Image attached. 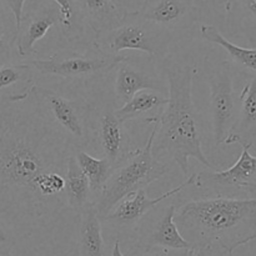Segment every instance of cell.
<instances>
[{"instance_id": "cell-1", "label": "cell", "mask_w": 256, "mask_h": 256, "mask_svg": "<svg viewBox=\"0 0 256 256\" xmlns=\"http://www.w3.org/2000/svg\"><path fill=\"white\" fill-rule=\"evenodd\" d=\"M75 149L32 92L0 100V224L32 226L59 219L62 210L40 194L49 172L65 176Z\"/></svg>"}, {"instance_id": "cell-2", "label": "cell", "mask_w": 256, "mask_h": 256, "mask_svg": "<svg viewBox=\"0 0 256 256\" xmlns=\"http://www.w3.org/2000/svg\"><path fill=\"white\" fill-rule=\"evenodd\" d=\"M160 66L168 80V102L159 116L152 152L159 160H172L188 178L190 158L215 169L202 150L199 120L192 102L196 66L176 62L169 55L160 62Z\"/></svg>"}, {"instance_id": "cell-3", "label": "cell", "mask_w": 256, "mask_h": 256, "mask_svg": "<svg viewBox=\"0 0 256 256\" xmlns=\"http://www.w3.org/2000/svg\"><path fill=\"white\" fill-rule=\"evenodd\" d=\"M175 222L195 248L218 245L232 255L238 248L256 240V198L192 200L175 212Z\"/></svg>"}, {"instance_id": "cell-4", "label": "cell", "mask_w": 256, "mask_h": 256, "mask_svg": "<svg viewBox=\"0 0 256 256\" xmlns=\"http://www.w3.org/2000/svg\"><path fill=\"white\" fill-rule=\"evenodd\" d=\"M158 122L152 124L146 144L142 149L134 150L122 164L112 170L104 189L92 202L100 219H104L124 198L164 178L170 170L166 162L156 159L152 152Z\"/></svg>"}, {"instance_id": "cell-5", "label": "cell", "mask_w": 256, "mask_h": 256, "mask_svg": "<svg viewBox=\"0 0 256 256\" xmlns=\"http://www.w3.org/2000/svg\"><path fill=\"white\" fill-rule=\"evenodd\" d=\"M174 34L144 19L138 12H125L114 29L94 38L95 49L112 55H120L125 50L142 52L162 62L168 56Z\"/></svg>"}, {"instance_id": "cell-6", "label": "cell", "mask_w": 256, "mask_h": 256, "mask_svg": "<svg viewBox=\"0 0 256 256\" xmlns=\"http://www.w3.org/2000/svg\"><path fill=\"white\" fill-rule=\"evenodd\" d=\"M32 92L44 106L55 126L66 136L75 150H82L95 142L92 130V108L82 98L64 96L55 90L34 84Z\"/></svg>"}, {"instance_id": "cell-7", "label": "cell", "mask_w": 256, "mask_h": 256, "mask_svg": "<svg viewBox=\"0 0 256 256\" xmlns=\"http://www.w3.org/2000/svg\"><path fill=\"white\" fill-rule=\"evenodd\" d=\"M126 59V55L106 54L92 46L89 52L65 50L55 52L46 59L26 62L42 75L59 76L72 82H90L104 78Z\"/></svg>"}, {"instance_id": "cell-8", "label": "cell", "mask_w": 256, "mask_h": 256, "mask_svg": "<svg viewBox=\"0 0 256 256\" xmlns=\"http://www.w3.org/2000/svg\"><path fill=\"white\" fill-rule=\"evenodd\" d=\"M205 74L210 89L212 138L215 146H220L232 132L238 114L232 64L229 60L208 64L205 60Z\"/></svg>"}, {"instance_id": "cell-9", "label": "cell", "mask_w": 256, "mask_h": 256, "mask_svg": "<svg viewBox=\"0 0 256 256\" xmlns=\"http://www.w3.org/2000/svg\"><path fill=\"white\" fill-rule=\"evenodd\" d=\"M114 102H106L92 108V130L95 142H99L105 159L112 166L122 164L134 150L126 124L122 122L115 114Z\"/></svg>"}, {"instance_id": "cell-10", "label": "cell", "mask_w": 256, "mask_h": 256, "mask_svg": "<svg viewBox=\"0 0 256 256\" xmlns=\"http://www.w3.org/2000/svg\"><path fill=\"white\" fill-rule=\"evenodd\" d=\"M194 182L195 174H192L182 184L172 188V190L164 192L160 196L154 198V199L148 196L146 189L138 190L124 198L104 219H102V222H106L115 229H135L138 224L144 219L145 215L152 212L154 208H156L160 202H164L165 200L175 196L185 188L194 185Z\"/></svg>"}, {"instance_id": "cell-11", "label": "cell", "mask_w": 256, "mask_h": 256, "mask_svg": "<svg viewBox=\"0 0 256 256\" xmlns=\"http://www.w3.org/2000/svg\"><path fill=\"white\" fill-rule=\"evenodd\" d=\"M242 155L232 166L222 172H202L195 174L194 185L205 190L216 192L222 196V192L244 190L249 182H256V156L250 152L252 142H242Z\"/></svg>"}, {"instance_id": "cell-12", "label": "cell", "mask_w": 256, "mask_h": 256, "mask_svg": "<svg viewBox=\"0 0 256 256\" xmlns=\"http://www.w3.org/2000/svg\"><path fill=\"white\" fill-rule=\"evenodd\" d=\"M138 14L175 34L195 24L199 8L194 0H144Z\"/></svg>"}, {"instance_id": "cell-13", "label": "cell", "mask_w": 256, "mask_h": 256, "mask_svg": "<svg viewBox=\"0 0 256 256\" xmlns=\"http://www.w3.org/2000/svg\"><path fill=\"white\" fill-rule=\"evenodd\" d=\"M60 25L59 8L54 2L40 4L22 18L16 32L15 46L20 56H30L36 52L35 44L48 34L54 25Z\"/></svg>"}, {"instance_id": "cell-14", "label": "cell", "mask_w": 256, "mask_h": 256, "mask_svg": "<svg viewBox=\"0 0 256 256\" xmlns=\"http://www.w3.org/2000/svg\"><path fill=\"white\" fill-rule=\"evenodd\" d=\"M142 90H155L166 94L168 88H165L164 84L154 75L130 62L128 58L125 62H120L116 66V76L114 82L115 102L122 106Z\"/></svg>"}, {"instance_id": "cell-15", "label": "cell", "mask_w": 256, "mask_h": 256, "mask_svg": "<svg viewBox=\"0 0 256 256\" xmlns=\"http://www.w3.org/2000/svg\"><path fill=\"white\" fill-rule=\"evenodd\" d=\"M176 206L169 205L164 209L160 219L154 224L146 235H140L138 244L152 248H164L170 250H192L194 245L188 242L179 232L175 222Z\"/></svg>"}, {"instance_id": "cell-16", "label": "cell", "mask_w": 256, "mask_h": 256, "mask_svg": "<svg viewBox=\"0 0 256 256\" xmlns=\"http://www.w3.org/2000/svg\"><path fill=\"white\" fill-rule=\"evenodd\" d=\"M234 126L225 140V145L252 142L256 134V74L242 88Z\"/></svg>"}, {"instance_id": "cell-17", "label": "cell", "mask_w": 256, "mask_h": 256, "mask_svg": "<svg viewBox=\"0 0 256 256\" xmlns=\"http://www.w3.org/2000/svg\"><path fill=\"white\" fill-rule=\"evenodd\" d=\"M85 26L94 36L114 29L122 19V12L112 0H74Z\"/></svg>"}, {"instance_id": "cell-18", "label": "cell", "mask_w": 256, "mask_h": 256, "mask_svg": "<svg viewBox=\"0 0 256 256\" xmlns=\"http://www.w3.org/2000/svg\"><path fill=\"white\" fill-rule=\"evenodd\" d=\"M168 102V96L155 90H142L136 92L126 104L118 108L115 114L124 124L132 120H144L146 122H159L160 114L162 112Z\"/></svg>"}, {"instance_id": "cell-19", "label": "cell", "mask_w": 256, "mask_h": 256, "mask_svg": "<svg viewBox=\"0 0 256 256\" xmlns=\"http://www.w3.org/2000/svg\"><path fill=\"white\" fill-rule=\"evenodd\" d=\"M105 242L102 219L92 202L79 212L78 254L79 256H104Z\"/></svg>"}, {"instance_id": "cell-20", "label": "cell", "mask_w": 256, "mask_h": 256, "mask_svg": "<svg viewBox=\"0 0 256 256\" xmlns=\"http://www.w3.org/2000/svg\"><path fill=\"white\" fill-rule=\"evenodd\" d=\"M202 39L212 44L219 45L226 52L229 62L238 65L240 69L256 74V46L242 48L229 42L214 25H202L200 28Z\"/></svg>"}, {"instance_id": "cell-21", "label": "cell", "mask_w": 256, "mask_h": 256, "mask_svg": "<svg viewBox=\"0 0 256 256\" xmlns=\"http://www.w3.org/2000/svg\"><path fill=\"white\" fill-rule=\"evenodd\" d=\"M90 186L86 176L78 165L74 154L70 155L65 172V199L68 206L74 212H80L90 204Z\"/></svg>"}, {"instance_id": "cell-22", "label": "cell", "mask_w": 256, "mask_h": 256, "mask_svg": "<svg viewBox=\"0 0 256 256\" xmlns=\"http://www.w3.org/2000/svg\"><path fill=\"white\" fill-rule=\"evenodd\" d=\"M74 156L79 168L86 176L90 192L98 196L104 189L114 168L112 166L109 160L105 159V158L98 159V158L88 154L84 150H75Z\"/></svg>"}, {"instance_id": "cell-23", "label": "cell", "mask_w": 256, "mask_h": 256, "mask_svg": "<svg viewBox=\"0 0 256 256\" xmlns=\"http://www.w3.org/2000/svg\"><path fill=\"white\" fill-rule=\"evenodd\" d=\"M60 12V28L62 34L70 42H78L82 38L85 25L75 6L74 0H52Z\"/></svg>"}, {"instance_id": "cell-24", "label": "cell", "mask_w": 256, "mask_h": 256, "mask_svg": "<svg viewBox=\"0 0 256 256\" xmlns=\"http://www.w3.org/2000/svg\"><path fill=\"white\" fill-rule=\"evenodd\" d=\"M15 40L16 28L14 16L2 0H0V65L10 62Z\"/></svg>"}, {"instance_id": "cell-25", "label": "cell", "mask_w": 256, "mask_h": 256, "mask_svg": "<svg viewBox=\"0 0 256 256\" xmlns=\"http://www.w3.org/2000/svg\"><path fill=\"white\" fill-rule=\"evenodd\" d=\"M18 84L24 86H32L34 84L32 68L28 62H22V64L6 62L0 65V92H6L8 89Z\"/></svg>"}, {"instance_id": "cell-26", "label": "cell", "mask_w": 256, "mask_h": 256, "mask_svg": "<svg viewBox=\"0 0 256 256\" xmlns=\"http://www.w3.org/2000/svg\"><path fill=\"white\" fill-rule=\"evenodd\" d=\"M125 256H195V249L192 250H170L164 248L144 246L134 242L130 245Z\"/></svg>"}, {"instance_id": "cell-27", "label": "cell", "mask_w": 256, "mask_h": 256, "mask_svg": "<svg viewBox=\"0 0 256 256\" xmlns=\"http://www.w3.org/2000/svg\"><path fill=\"white\" fill-rule=\"evenodd\" d=\"M232 4L242 16L256 22V0H232Z\"/></svg>"}, {"instance_id": "cell-28", "label": "cell", "mask_w": 256, "mask_h": 256, "mask_svg": "<svg viewBox=\"0 0 256 256\" xmlns=\"http://www.w3.org/2000/svg\"><path fill=\"white\" fill-rule=\"evenodd\" d=\"M5 5H6L8 9L10 10V12L12 14L15 20V28H16V32L19 30L20 22H22V14H24V5L26 2V0H2Z\"/></svg>"}, {"instance_id": "cell-29", "label": "cell", "mask_w": 256, "mask_h": 256, "mask_svg": "<svg viewBox=\"0 0 256 256\" xmlns=\"http://www.w3.org/2000/svg\"><path fill=\"white\" fill-rule=\"evenodd\" d=\"M195 256H215L214 248L209 245H200L195 248Z\"/></svg>"}, {"instance_id": "cell-30", "label": "cell", "mask_w": 256, "mask_h": 256, "mask_svg": "<svg viewBox=\"0 0 256 256\" xmlns=\"http://www.w3.org/2000/svg\"><path fill=\"white\" fill-rule=\"evenodd\" d=\"M9 242L10 236L9 234H8L6 229H5L4 225L0 224V246H4V245H6Z\"/></svg>"}, {"instance_id": "cell-31", "label": "cell", "mask_w": 256, "mask_h": 256, "mask_svg": "<svg viewBox=\"0 0 256 256\" xmlns=\"http://www.w3.org/2000/svg\"><path fill=\"white\" fill-rule=\"evenodd\" d=\"M112 256H125V254L122 250V245H120L119 239L114 242V245H112Z\"/></svg>"}, {"instance_id": "cell-32", "label": "cell", "mask_w": 256, "mask_h": 256, "mask_svg": "<svg viewBox=\"0 0 256 256\" xmlns=\"http://www.w3.org/2000/svg\"><path fill=\"white\" fill-rule=\"evenodd\" d=\"M244 190H248V192H252L256 194V182H249L246 186L244 188Z\"/></svg>"}]
</instances>
